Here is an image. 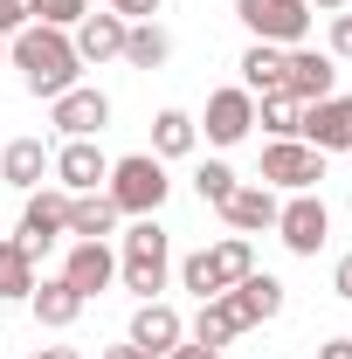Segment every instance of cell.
I'll use <instances>...</instances> for the list:
<instances>
[{"label": "cell", "instance_id": "cell-1", "mask_svg": "<svg viewBox=\"0 0 352 359\" xmlns=\"http://www.w3.org/2000/svg\"><path fill=\"white\" fill-rule=\"evenodd\" d=\"M7 62L21 69L28 97H48V104L62 90H76V76H83V55L69 42V28H42V21H28L21 35H7Z\"/></svg>", "mask_w": 352, "mask_h": 359}, {"label": "cell", "instance_id": "cell-2", "mask_svg": "<svg viewBox=\"0 0 352 359\" xmlns=\"http://www.w3.org/2000/svg\"><path fill=\"white\" fill-rule=\"evenodd\" d=\"M166 269H173V249H166V228L152 222V215H138L125 228V256H118V283L132 290L138 304H152L159 290H166Z\"/></svg>", "mask_w": 352, "mask_h": 359}, {"label": "cell", "instance_id": "cell-3", "mask_svg": "<svg viewBox=\"0 0 352 359\" xmlns=\"http://www.w3.org/2000/svg\"><path fill=\"white\" fill-rule=\"evenodd\" d=\"M104 194H111V208L118 215H159L166 208V194H173V180H166V159H152V152H132V159H118L111 180H104Z\"/></svg>", "mask_w": 352, "mask_h": 359}, {"label": "cell", "instance_id": "cell-4", "mask_svg": "<svg viewBox=\"0 0 352 359\" xmlns=\"http://www.w3.org/2000/svg\"><path fill=\"white\" fill-rule=\"evenodd\" d=\"M235 14L269 48H304V35H311V0H235Z\"/></svg>", "mask_w": 352, "mask_h": 359}, {"label": "cell", "instance_id": "cell-5", "mask_svg": "<svg viewBox=\"0 0 352 359\" xmlns=\"http://www.w3.org/2000/svg\"><path fill=\"white\" fill-rule=\"evenodd\" d=\"M325 180V152L304 145V138H269L263 152V187H290V194H311Z\"/></svg>", "mask_w": 352, "mask_h": 359}, {"label": "cell", "instance_id": "cell-6", "mask_svg": "<svg viewBox=\"0 0 352 359\" xmlns=\"http://www.w3.org/2000/svg\"><path fill=\"white\" fill-rule=\"evenodd\" d=\"M62 235H69V194H62V187H35L28 208H21V235H14V242H21L28 256H42Z\"/></svg>", "mask_w": 352, "mask_h": 359}, {"label": "cell", "instance_id": "cell-7", "mask_svg": "<svg viewBox=\"0 0 352 359\" xmlns=\"http://www.w3.org/2000/svg\"><path fill=\"white\" fill-rule=\"evenodd\" d=\"M276 235H283L290 256H318L325 235H332V208H325L318 194H290V201L276 208Z\"/></svg>", "mask_w": 352, "mask_h": 359}, {"label": "cell", "instance_id": "cell-8", "mask_svg": "<svg viewBox=\"0 0 352 359\" xmlns=\"http://www.w3.org/2000/svg\"><path fill=\"white\" fill-rule=\"evenodd\" d=\"M48 125H55L62 138H97L104 125H111V97L90 90V83H76V90H62V97L48 104Z\"/></svg>", "mask_w": 352, "mask_h": 359}, {"label": "cell", "instance_id": "cell-9", "mask_svg": "<svg viewBox=\"0 0 352 359\" xmlns=\"http://www.w3.org/2000/svg\"><path fill=\"white\" fill-rule=\"evenodd\" d=\"M283 90L297 104H325V97H339V62L318 55V48H290L283 55Z\"/></svg>", "mask_w": 352, "mask_h": 359}, {"label": "cell", "instance_id": "cell-10", "mask_svg": "<svg viewBox=\"0 0 352 359\" xmlns=\"http://www.w3.org/2000/svg\"><path fill=\"white\" fill-rule=\"evenodd\" d=\"M48 173L62 180V194H104V180H111V159L97 152V138H69L62 152H55V166Z\"/></svg>", "mask_w": 352, "mask_h": 359}, {"label": "cell", "instance_id": "cell-11", "mask_svg": "<svg viewBox=\"0 0 352 359\" xmlns=\"http://www.w3.org/2000/svg\"><path fill=\"white\" fill-rule=\"evenodd\" d=\"M304 145L318 152H352V97H325V104H304V125H297Z\"/></svg>", "mask_w": 352, "mask_h": 359}, {"label": "cell", "instance_id": "cell-12", "mask_svg": "<svg viewBox=\"0 0 352 359\" xmlns=\"http://www.w3.org/2000/svg\"><path fill=\"white\" fill-rule=\"evenodd\" d=\"M242 332H256V318H249V304L235 297V290H221V297H208L201 304V318H194V346H228V339H242Z\"/></svg>", "mask_w": 352, "mask_h": 359}, {"label": "cell", "instance_id": "cell-13", "mask_svg": "<svg viewBox=\"0 0 352 359\" xmlns=\"http://www.w3.org/2000/svg\"><path fill=\"white\" fill-rule=\"evenodd\" d=\"M201 125H208V138H215V145H242V138L256 132V97H249V90H215Z\"/></svg>", "mask_w": 352, "mask_h": 359}, {"label": "cell", "instance_id": "cell-14", "mask_svg": "<svg viewBox=\"0 0 352 359\" xmlns=\"http://www.w3.org/2000/svg\"><path fill=\"white\" fill-rule=\"evenodd\" d=\"M180 339H187V325H180L173 304H159V297H152V304H138V311H132V346H138V353L166 359Z\"/></svg>", "mask_w": 352, "mask_h": 359}, {"label": "cell", "instance_id": "cell-15", "mask_svg": "<svg viewBox=\"0 0 352 359\" xmlns=\"http://www.w3.org/2000/svg\"><path fill=\"white\" fill-rule=\"evenodd\" d=\"M62 283H69V290H83V297H97V290H111V283H118V256H111L104 242H76V249H69V263H62Z\"/></svg>", "mask_w": 352, "mask_h": 359}, {"label": "cell", "instance_id": "cell-16", "mask_svg": "<svg viewBox=\"0 0 352 359\" xmlns=\"http://www.w3.org/2000/svg\"><path fill=\"white\" fill-rule=\"evenodd\" d=\"M276 187H235L228 201H221V215H228V228L235 235H256V228H276Z\"/></svg>", "mask_w": 352, "mask_h": 359}, {"label": "cell", "instance_id": "cell-17", "mask_svg": "<svg viewBox=\"0 0 352 359\" xmlns=\"http://www.w3.org/2000/svg\"><path fill=\"white\" fill-rule=\"evenodd\" d=\"M125 28H132L125 14H83L69 42H76L83 62H111V55H125Z\"/></svg>", "mask_w": 352, "mask_h": 359}, {"label": "cell", "instance_id": "cell-18", "mask_svg": "<svg viewBox=\"0 0 352 359\" xmlns=\"http://www.w3.org/2000/svg\"><path fill=\"white\" fill-rule=\"evenodd\" d=\"M48 166H55V152H48L42 138H14V145L0 152V180H7V187H21V194H35Z\"/></svg>", "mask_w": 352, "mask_h": 359}, {"label": "cell", "instance_id": "cell-19", "mask_svg": "<svg viewBox=\"0 0 352 359\" xmlns=\"http://www.w3.org/2000/svg\"><path fill=\"white\" fill-rule=\"evenodd\" d=\"M28 304H35V318H42L48 332H62V325H76V318H83V290H69V283H62V276H48V283H35V290H28Z\"/></svg>", "mask_w": 352, "mask_h": 359}, {"label": "cell", "instance_id": "cell-20", "mask_svg": "<svg viewBox=\"0 0 352 359\" xmlns=\"http://www.w3.org/2000/svg\"><path fill=\"white\" fill-rule=\"evenodd\" d=\"M111 228H118L111 194H69V235H76V242H104Z\"/></svg>", "mask_w": 352, "mask_h": 359}, {"label": "cell", "instance_id": "cell-21", "mask_svg": "<svg viewBox=\"0 0 352 359\" xmlns=\"http://www.w3.org/2000/svg\"><path fill=\"white\" fill-rule=\"evenodd\" d=\"M283 55H290V48L256 42L242 55V90H249V97H276V90H283Z\"/></svg>", "mask_w": 352, "mask_h": 359}, {"label": "cell", "instance_id": "cell-22", "mask_svg": "<svg viewBox=\"0 0 352 359\" xmlns=\"http://www.w3.org/2000/svg\"><path fill=\"white\" fill-rule=\"evenodd\" d=\"M194 138H201V125H194L187 111H159V118H152V159H187Z\"/></svg>", "mask_w": 352, "mask_h": 359}, {"label": "cell", "instance_id": "cell-23", "mask_svg": "<svg viewBox=\"0 0 352 359\" xmlns=\"http://www.w3.org/2000/svg\"><path fill=\"white\" fill-rule=\"evenodd\" d=\"M166 55H173V42H166L159 21H132V28H125V62H132V69H159Z\"/></svg>", "mask_w": 352, "mask_h": 359}, {"label": "cell", "instance_id": "cell-24", "mask_svg": "<svg viewBox=\"0 0 352 359\" xmlns=\"http://www.w3.org/2000/svg\"><path fill=\"white\" fill-rule=\"evenodd\" d=\"M208 263H215V276H221V290H235L249 269H256V249H249V235H221L215 249H208Z\"/></svg>", "mask_w": 352, "mask_h": 359}, {"label": "cell", "instance_id": "cell-25", "mask_svg": "<svg viewBox=\"0 0 352 359\" xmlns=\"http://www.w3.org/2000/svg\"><path fill=\"white\" fill-rule=\"evenodd\" d=\"M28 290H35V256H28L21 242H0V297L21 304Z\"/></svg>", "mask_w": 352, "mask_h": 359}, {"label": "cell", "instance_id": "cell-26", "mask_svg": "<svg viewBox=\"0 0 352 359\" xmlns=\"http://www.w3.org/2000/svg\"><path fill=\"white\" fill-rule=\"evenodd\" d=\"M256 125H263L269 138H297V125H304V104H297L290 90H276V97H256Z\"/></svg>", "mask_w": 352, "mask_h": 359}, {"label": "cell", "instance_id": "cell-27", "mask_svg": "<svg viewBox=\"0 0 352 359\" xmlns=\"http://www.w3.org/2000/svg\"><path fill=\"white\" fill-rule=\"evenodd\" d=\"M235 297L249 304V318H256V325H263V318H276V311H283V283H276V276H263V269H249V276L235 283Z\"/></svg>", "mask_w": 352, "mask_h": 359}, {"label": "cell", "instance_id": "cell-28", "mask_svg": "<svg viewBox=\"0 0 352 359\" xmlns=\"http://www.w3.org/2000/svg\"><path fill=\"white\" fill-rule=\"evenodd\" d=\"M180 290H194L201 304H208V297H221V276H215V263H208V249L180 263Z\"/></svg>", "mask_w": 352, "mask_h": 359}, {"label": "cell", "instance_id": "cell-29", "mask_svg": "<svg viewBox=\"0 0 352 359\" xmlns=\"http://www.w3.org/2000/svg\"><path fill=\"white\" fill-rule=\"evenodd\" d=\"M235 187H242V180H235V166H221V159H208V166L194 173V194H201V201H215V208L235 194Z\"/></svg>", "mask_w": 352, "mask_h": 359}, {"label": "cell", "instance_id": "cell-30", "mask_svg": "<svg viewBox=\"0 0 352 359\" xmlns=\"http://www.w3.org/2000/svg\"><path fill=\"white\" fill-rule=\"evenodd\" d=\"M28 14H35L42 28H76L90 14V0H28Z\"/></svg>", "mask_w": 352, "mask_h": 359}, {"label": "cell", "instance_id": "cell-31", "mask_svg": "<svg viewBox=\"0 0 352 359\" xmlns=\"http://www.w3.org/2000/svg\"><path fill=\"white\" fill-rule=\"evenodd\" d=\"M28 21H35V14H28V0H0V42H7V35H21Z\"/></svg>", "mask_w": 352, "mask_h": 359}, {"label": "cell", "instance_id": "cell-32", "mask_svg": "<svg viewBox=\"0 0 352 359\" xmlns=\"http://www.w3.org/2000/svg\"><path fill=\"white\" fill-rule=\"evenodd\" d=\"M166 0H111V14H125V21H152Z\"/></svg>", "mask_w": 352, "mask_h": 359}, {"label": "cell", "instance_id": "cell-33", "mask_svg": "<svg viewBox=\"0 0 352 359\" xmlns=\"http://www.w3.org/2000/svg\"><path fill=\"white\" fill-rule=\"evenodd\" d=\"M332 55H352V14H332Z\"/></svg>", "mask_w": 352, "mask_h": 359}, {"label": "cell", "instance_id": "cell-34", "mask_svg": "<svg viewBox=\"0 0 352 359\" xmlns=\"http://www.w3.org/2000/svg\"><path fill=\"white\" fill-rule=\"evenodd\" d=\"M332 290H339V297H352V256H339V269H332Z\"/></svg>", "mask_w": 352, "mask_h": 359}, {"label": "cell", "instance_id": "cell-35", "mask_svg": "<svg viewBox=\"0 0 352 359\" xmlns=\"http://www.w3.org/2000/svg\"><path fill=\"white\" fill-rule=\"evenodd\" d=\"M318 359H352V339H325V346H318Z\"/></svg>", "mask_w": 352, "mask_h": 359}, {"label": "cell", "instance_id": "cell-36", "mask_svg": "<svg viewBox=\"0 0 352 359\" xmlns=\"http://www.w3.org/2000/svg\"><path fill=\"white\" fill-rule=\"evenodd\" d=\"M104 359H152V353H138L132 339H125V346H111V353H104Z\"/></svg>", "mask_w": 352, "mask_h": 359}, {"label": "cell", "instance_id": "cell-37", "mask_svg": "<svg viewBox=\"0 0 352 359\" xmlns=\"http://www.w3.org/2000/svg\"><path fill=\"white\" fill-rule=\"evenodd\" d=\"M166 359H215V353H208V346H173Z\"/></svg>", "mask_w": 352, "mask_h": 359}, {"label": "cell", "instance_id": "cell-38", "mask_svg": "<svg viewBox=\"0 0 352 359\" xmlns=\"http://www.w3.org/2000/svg\"><path fill=\"white\" fill-rule=\"evenodd\" d=\"M28 359H76L69 346H48V353H28Z\"/></svg>", "mask_w": 352, "mask_h": 359}, {"label": "cell", "instance_id": "cell-39", "mask_svg": "<svg viewBox=\"0 0 352 359\" xmlns=\"http://www.w3.org/2000/svg\"><path fill=\"white\" fill-rule=\"evenodd\" d=\"M318 7H325V14H339V7H346V0H318Z\"/></svg>", "mask_w": 352, "mask_h": 359}, {"label": "cell", "instance_id": "cell-40", "mask_svg": "<svg viewBox=\"0 0 352 359\" xmlns=\"http://www.w3.org/2000/svg\"><path fill=\"white\" fill-rule=\"evenodd\" d=\"M0 62H7V42H0Z\"/></svg>", "mask_w": 352, "mask_h": 359}]
</instances>
